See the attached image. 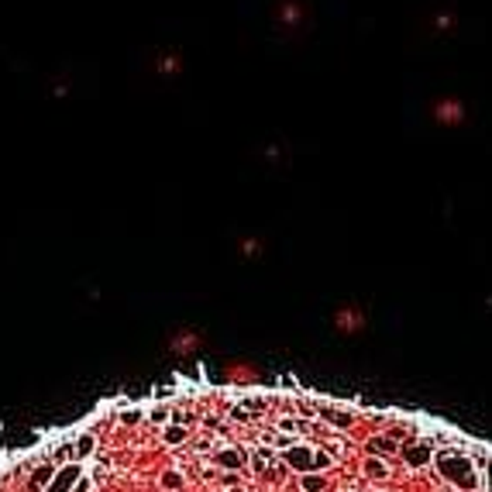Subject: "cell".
Here are the masks:
<instances>
[{"label":"cell","mask_w":492,"mask_h":492,"mask_svg":"<svg viewBox=\"0 0 492 492\" xmlns=\"http://www.w3.org/2000/svg\"><path fill=\"white\" fill-rule=\"evenodd\" d=\"M224 379H227V383H252V379H258V372L252 368V365L227 362L224 365Z\"/></svg>","instance_id":"obj_3"},{"label":"cell","mask_w":492,"mask_h":492,"mask_svg":"<svg viewBox=\"0 0 492 492\" xmlns=\"http://www.w3.org/2000/svg\"><path fill=\"white\" fill-rule=\"evenodd\" d=\"M334 328L341 330V334H362V330H365L362 307H355V303H345V307H338V311H334Z\"/></svg>","instance_id":"obj_1"},{"label":"cell","mask_w":492,"mask_h":492,"mask_svg":"<svg viewBox=\"0 0 492 492\" xmlns=\"http://www.w3.org/2000/svg\"><path fill=\"white\" fill-rule=\"evenodd\" d=\"M200 341H203L200 330L180 328V330H172V334H169V341H165V345H169V351H172V355H193V351L200 348Z\"/></svg>","instance_id":"obj_2"},{"label":"cell","mask_w":492,"mask_h":492,"mask_svg":"<svg viewBox=\"0 0 492 492\" xmlns=\"http://www.w3.org/2000/svg\"><path fill=\"white\" fill-rule=\"evenodd\" d=\"M241 248H245V255H258L262 245H258V241H241Z\"/></svg>","instance_id":"obj_4"}]
</instances>
